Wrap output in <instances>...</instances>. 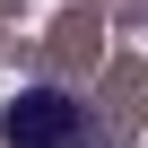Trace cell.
<instances>
[{"mask_svg": "<svg viewBox=\"0 0 148 148\" xmlns=\"http://www.w3.org/2000/svg\"><path fill=\"white\" fill-rule=\"evenodd\" d=\"M0 131H9V148H70V139L87 131V113L70 105L61 87H26V96L9 105V122H0Z\"/></svg>", "mask_w": 148, "mask_h": 148, "instance_id": "obj_1", "label": "cell"}]
</instances>
